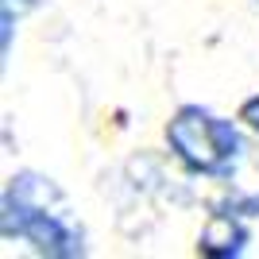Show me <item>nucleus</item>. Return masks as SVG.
Returning a JSON list of instances; mask_svg holds the SVG:
<instances>
[{"instance_id": "nucleus-1", "label": "nucleus", "mask_w": 259, "mask_h": 259, "mask_svg": "<svg viewBox=\"0 0 259 259\" xmlns=\"http://www.w3.org/2000/svg\"><path fill=\"white\" fill-rule=\"evenodd\" d=\"M166 136L174 143V155L197 174H228L240 151L236 128L201 108H182Z\"/></svg>"}, {"instance_id": "nucleus-2", "label": "nucleus", "mask_w": 259, "mask_h": 259, "mask_svg": "<svg viewBox=\"0 0 259 259\" xmlns=\"http://www.w3.org/2000/svg\"><path fill=\"white\" fill-rule=\"evenodd\" d=\"M12 197H16V213H20V236L31 240L39 251H54V255H70L81 244V232L74 228V221L66 217V209L54 213L51 205H43L51 194V182L43 178H12Z\"/></svg>"}, {"instance_id": "nucleus-3", "label": "nucleus", "mask_w": 259, "mask_h": 259, "mask_svg": "<svg viewBox=\"0 0 259 259\" xmlns=\"http://www.w3.org/2000/svg\"><path fill=\"white\" fill-rule=\"evenodd\" d=\"M244 120H251V124L259 128V101H251V105L244 108Z\"/></svg>"}]
</instances>
